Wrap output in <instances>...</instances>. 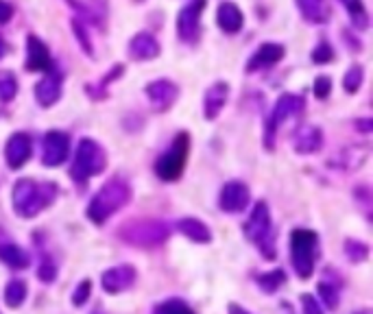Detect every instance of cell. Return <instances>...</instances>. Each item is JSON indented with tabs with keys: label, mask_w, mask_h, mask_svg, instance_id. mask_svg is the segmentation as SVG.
I'll list each match as a JSON object with an SVG mask.
<instances>
[{
	"label": "cell",
	"mask_w": 373,
	"mask_h": 314,
	"mask_svg": "<svg viewBox=\"0 0 373 314\" xmlns=\"http://www.w3.org/2000/svg\"><path fill=\"white\" fill-rule=\"evenodd\" d=\"M301 308H303V314H323L321 304L312 295H301Z\"/></svg>",
	"instance_id": "ab89813d"
},
{
	"label": "cell",
	"mask_w": 373,
	"mask_h": 314,
	"mask_svg": "<svg viewBox=\"0 0 373 314\" xmlns=\"http://www.w3.org/2000/svg\"><path fill=\"white\" fill-rule=\"evenodd\" d=\"M120 74H122V65H113V68L103 77V81H101L99 86H88V94H90L92 98H105V96H107V86H109L116 77H120Z\"/></svg>",
	"instance_id": "f546056e"
},
{
	"label": "cell",
	"mask_w": 373,
	"mask_h": 314,
	"mask_svg": "<svg viewBox=\"0 0 373 314\" xmlns=\"http://www.w3.org/2000/svg\"><path fill=\"white\" fill-rule=\"evenodd\" d=\"M299 13L312 24H326L330 20V3L328 0H295Z\"/></svg>",
	"instance_id": "7402d4cb"
},
{
	"label": "cell",
	"mask_w": 373,
	"mask_h": 314,
	"mask_svg": "<svg viewBox=\"0 0 373 314\" xmlns=\"http://www.w3.org/2000/svg\"><path fill=\"white\" fill-rule=\"evenodd\" d=\"M330 92H332V79L326 77V74L317 77V79H315V96L323 101V98L330 96Z\"/></svg>",
	"instance_id": "f35d334b"
},
{
	"label": "cell",
	"mask_w": 373,
	"mask_h": 314,
	"mask_svg": "<svg viewBox=\"0 0 373 314\" xmlns=\"http://www.w3.org/2000/svg\"><path fill=\"white\" fill-rule=\"evenodd\" d=\"M72 31H74L77 40L81 42V46H84V51H86L88 55H92V44H90V40H88V31H86L84 22H81L79 18L72 20Z\"/></svg>",
	"instance_id": "74e56055"
},
{
	"label": "cell",
	"mask_w": 373,
	"mask_h": 314,
	"mask_svg": "<svg viewBox=\"0 0 373 314\" xmlns=\"http://www.w3.org/2000/svg\"><path fill=\"white\" fill-rule=\"evenodd\" d=\"M48 68H53L48 46L42 40H38L35 36H29V40H26V70L29 72H46Z\"/></svg>",
	"instance_id": "2e32d148"
},
{
	"label": "cell",
	"mask_w": 373,
	"mask_h": 314,
	"mask_svg": "<svg viewBox=\"0 0 373 314\" xmlns=\"http://www.w3.org/2000/svg\"><path fill=\"white\" fill-rule=\"evenodd\" d=\"M317 258H319V236L312 229H295L290 234V260H293L295 273L301 279H308L315 273Z\"/></svg>",
	"instance_id": "277c9868"
},
{
	"label": "cell",
	"mask_w": 373,
	"mask_h": 314,
	"mask_svg": "<svg viewBox=\"0 0 373 314\" xmlns=\"http://www.w3.org/2000/svg\"><path fill=\"white\" fill-rule=\"evenodd\" d=\"M153 314H192V310L180 299H168L164 304H159Z\"/></svg>",
	"instance_id": "d6a6232c"
},
{
	"label": "cell",
	"mask_w": 373,
	"mask_h": 314,
	"mask_svg": "<svg viewBox=\"0 0 373 314\" xmlns=\"http://www.w3.org/2000/svg\"><path fill=\"white\" fill-rule=\"evenodd\" d=\"M107 166V155H105V148L96 142V140H90V138H84L77 146V155H74V162H72V168H70V175L74 181L79 184H84L90 177L94 175H101Z\"/></svg>",
	"instance_id": "5b68a950"
},
{
	"label": "cell",
	"mask_w": 373,
	"mask_h": 314,
	"mask_svg": "<svg viewBox=\"0 0 373 314\" xmlns=\"http://www.w3.org/2000/svg\"><path fill=\"white\" fill-rule=\"evenodd\" d=\"M0 262L7 264L9 269L22 271V269H26L29 264H31V258L15 242H3V244H0Z\"/></svg>",
	"instance_id": "cb8c5ba5"
},
{
	"label": "cell",
	"mask_w": 373,
	"mask_h": 314,
	"mask_svg": "<svg viewBox=\"0 0 373 314\" xmlns=\"http://www.w3.org/2000/svg\"><path fill=\"white\" fill-rule=\"evenodd\" d=\"M219 205L227 214H238L242 210H247L249 205V188L242 184V181H230L221 190Z\"/></svg>",
	"instance_id": "7c38bea8"
},
{
	"label": "cell",
	"mask_w": 373,
	"mask_h": 314,
	"mask_svg": "<svg viewBox=\"0 0 373 314\" xmlns=\"http://www.w3.org/2000/svg\"><path fill=\"white\" fill-rule=\"evenodd\" d=\"M319 295H321V301L326 304L330 310H334V308L338 306V290H336L332 284L321 282V284H319Z\"/></svg>",
	"instance_id": "e575fe53"
},
{
	"label": "cell",
	"mask_w": 373,
	"mask_h": 314,
	"mask_svg": "<svg viewBox=\"0 0 373 314\" xmlns=\"http://www.w3.org/2000/svg\"><path fill=\"white\" fill-rule=\"evenodd\" d=\"M345 253H347V258H349L354 264H360V262H365V260L369 258V246H367L363 240H351V238H347V240H345Z\"/></svg>",
	"instance_id": "1f68e13d"
},
{
	"label": "cell",
	"mask_w": 373,
	"mask_h": 314,
	"mask_svg": "<svg viewBox=\"0 0 373 314\" xmlns=\"http://www.w3.org/2000/svg\"><path fill=\"white\" fill-rule=\"evenodd\" d=\"M129 55L138 61H151L159 55V42L151 33H138L134 40L129 42Z\"/></svg>",
	"instance_id": "d6986e66"
},
{
	"label": "cell",
	"mask_w": 373,
	"mask_h": 314,
	"mask_svg": "<svg viewBox=\"0 0 373 314\" xmlns=\"http://www.w3.org/2000/svg\"><path fill=\"white\" fill-rule=\"evenodd\" d=\"M38 275H40L42 282H46V284H51L53 279L57 277V264L53 262V258H51V256H44V260L40 262Z\"/></svg>",
	"instance_id": "836d02e7"
},
{
	"label": "cell",
	"mask_w": 373,
	"mask_h": 314,
	"mask_svg": "<svg viewBox=\"0 0 373 314\" xmlns=\"http://www.w3.org/2000/svg\"><path fill=\"white\" fill-rule=\"evenodd\" d=\"M230 314H251V312L245 310L242 306H238V304H230Z\"/></svg>",
	"instance_id": "7bdbcfd3"
},
{
	"label": "cell",
	"mask_w": 373,
	"mask_h": 314,
	"mask_svg": "<svg viewBox=\"0 0 373 314\" xmlns=\"http://www.w3.org/2000/svg\"><path fill=\"white\" fill-rule=\"evenodd\" d=\"M216 22L225 33L234 36V33H238L242 24H245V15H242V11L234 3H223L216 13Z\"/></svg>",
	"instance_id": "603a6c76"
},
{
	"label": "cell",
	"mask_w": 373,
	"mask_h": 314,
	"mask_svg": "<svg viewBox=\"0 0 373 314\" xmlns=\"http://www.w3.org/2000/svg\"><path fill=\"white\" fill-rule=\"evenodd\" d=\"M170 236V227L161 221H136L120 229V238L134 246H159Z\"/></svg>",
	"instance_id": "8992f818"
},
{
	"label": "cell",
	"mask_w": 373,
	"mask_h": 314,
	"mask_svg": "<svg viewBox=\"0 0 373 314\" xmlns=\"http://www.w3.org/2000/svg\"><path fill=\"white\" fill-rule=\"evenodd\" d=\"M18 94V79L9 70H0V103H11Z\"/></svg>",
	"instance_id": "f1b7e54d"
},
{
	"label": "cell",
	"mask_w": 373,
	"mask_h": 314,
	"mask_svg": "<svg viewBox=\"0 0 373 314\" xmlns=\"http://www.w3.org/2000/svg\"><path fill=\"white\" fill-rule=\"evenodd\" d=\"M286 55L284 46L282 44H273V42H267L262 44L257 51L253 53V57L247 61V72H257V70H264V68H271L278 61H282Z\"/></svg>",
	"instance_id": "e0dca14e"
},
{
	"label": "cell",
	"mask_w": 373,
	"mask_h": 314,
	"mask_svg": "<svg viewBox=\"0 0 373 314\" xmlns=\"http://www.w3.org/2000/svg\"><path fill=\"white\" fill-rule=\"evenodd\" d=\"M227 96H230V86L225 81H219V84L209 86V90L205 92V101H203V109H205V118L207 120H216V116L223 111Z\"/></svg>",
	"instance_id": "ffe728a7"
},
{
	"label": "cell",
	"mask_w": 373,
	"mask_h": 314,
	"mask_svg": "<svg viewBox=\"0 0 373 314\" xmlns=\"http://www.w3.org/2000/svg\"><path fill=\"white\" fill-rule=\"evenodd\" d=\"M90 290H92V282H90V279H84V282L77 286L74 295H72V304L74 306H86L88 299H90Z\"/></svg>",
	"instance_id": "8d00e7d4"
},
{
	"label": "cell",
	"mask_w": 373,
	"mask_h": 314,
	"mask_svg": "<svg viewBox=\"0 0 373 314\" xmlns=\"http://www.w3.org/2000/svg\"><path fill=\"white\" fill-rule=\"evenodd\" d=\"M147 96H149V101L155 111H166L173 107L177 96H180V88L168 79H157L147 86Z\"/></svg>",
	"instance_id": "4fadbf2b"
},
{
	"label": "cell",
	"mask_w": 373,
	"mask_h": 314,
	"mask_svg": "<svg viewBox=\"0 0 373 314\" xmlns=\"http://www.w3.org/2000/svg\"><path fill=\"white\" fill-rule=\"evenodd\" d=\"M132 199V188L125 179H111L101 190L92 196V201L88 205V219L94 225H103L111 214H116L127 201Z\"/></svg>",
	"instance_id": "7a4b0ae2"
},
{
	"label": "cell",
	"mask_w": 373,
	"mask_h": 314,
	"mask_svg": "<svg viewBox=\"0 0 373 314\" xmlns=\"http://www.w3.org/2000/svg\"><path fill=\"white\" fill-rule=\"evenodd\" d=\"M57 194L59 188L53 181L18 179L13 186V210L20 219H35L40 212L55 203Z\"/></svg>",
	"instance_id": "6da1fadb"
},
{
	"label": "cell",
	"mask_w": 373,
	"mask_h": 314,
	"mask_svg": "<svg viewBox=\"0 0 373 314\" xmlns=\"http://www.w3.org/2000/svg\"><path fill=\"white\" fill-rule=\"evenodd\" d=\"M354 314H371V310L365 308V310H358V312H354Z\"/></svg>",
	"instance_id": "bcb514c9"
},
{
	"label": "cell",
	"mask_w": 373,
	"mask_h": 314,
	"mask_svg": "<svg viewBox=\"0 0 373 314\" xmlns=\"http://www.w3.org/2000/svg\"><path fill=\"white\" fill-rule=\"evenodd\" d=\"M177 229H180L182 234L186 238H190L192 242L207 244L209 240H212V231H209V227L199 219H182L180 223H177Z\"/></svg>",
	"instance_id": "d4e9b609"
},
{
	"label": "cell",
	"mask_w": 373,
	"mask_h": 314,
	"mask_svg": "<svg viewBox=\"0 0 373 314\" xmlns=\"http://www.w3.org/2000/svg\"><path fill=\"white\" fill-rule=\"evenodd\" d=\"M356 129L363 131V134H371V131H373V120H371V118H360V120H356Z\"/></svg>",
	"instance_id": "b9f144b4"
},
{
	"label": "cell",
	"mask_w": 373,
	"mask_h": 314,
	"mask_svg": "<svg viewBox=\"0 0 373 314\" xmlns=\"http://www.w3.org/2000/svg\"><path fill=\"white\" fill-rule=\"evenodd\" d=\"M340 3H343V7L347 9L356 29H360V31L369 29V13H367V7L363 0H340Z\"/></svg>",
	"instance_id": "484cf974"
},
{
	"label": "cell",
	"mask_w": 373,
	"mask_h": 314,
	"mask_svg": "<svg viewBox=\"0 0 373 314\" xmlns=\"http://www.w3.org/2000/svg\"><path fill=\"white\" fill-rule=\"evenodd\" d=\"M138 3H142V0H138Z\"/></svg>",
	"instance_id": "7dc6e473"
},
{
	"label": "cell",
	"mask_w": 373,
	"mask_h": 314,
	"mask_svg": "<svg viewBox=\"0 0 373 314\" xmlns=\"http://www.w3.org/2000/svg\"><path fill=\"white\" fill-rule=\"evenodd\" d=\"M35 98L42 107H53L61 98V72L57 68H48L42 81L35 86Z\"/></svg>",
	"instance_id": "9a60e30c"
},
{
	"label": "cell",
	"mask_w": 373,
	"mask_h": 314,
	"mask_svg": "<svg viewBox=\"0 0 373 314\" xmlns=\"http://www.w3.org/2000/svg\"><path fill=\"white\" fill-rule=\"evenodd\" d=\"M188 148H190V136L186 134H177L173 146L164 155H159V159L155 162V173L159 179L164 181H175L180 179L186 166V159H188Z\"/></svg>",
	"instance_id": "52a82bcc"
},
{
	"label": "cell",
	"mask_w": 373,
	"mask_h": 314,
	"mask_svg": "<svg viewBox=\"0 0 373 314\" xmlns=\"http://www.w3.org/2000/svg\"><path fill=\"white\" fill-rule=\"evenodd\" d=\"M303 105H305V101L299 94H282L278 98L271 118L267 120V127H264V146L269 148V151L275 146V134H278V127L282 123H286L288 118H293V116L301 113Z\"/></svg>",
	"instance_id": "ba28073f"
},
{
	"label": "cell",
	"mask_w": 373,
	"mask_h": 314,
	"mask_svg": "<svg viewBox=\"0 0 373 314\" xmlns=\"http://www.w3.org/2000/svg\"><path fill=\"white\" fill-rule=\"evenodd\" d=\"M13 18V7L7 0H0V24H7Z\"/></svg>",
	"instance_id": "60d3db41"
},
{
	"label": "cell",
	"mask_w": 373,
	"mask_h": 314,
	"mask_svg": "<svg viewBox=\"0 0 373 314\" xmlns=\"http://www.w3.org/2000/svg\"><path fill=\"white\" fill-rule=\"evenodd\" d=\"M138 279V273L134 267H129V264H120V267H113V269H107L101 277V286L105 292L109 295H120L125 290H129Z\"/></svg>",
	"instance_id": "8fae6325"
},
{
	"label": "cell",
	"mask_w": 373,
	"mask_h": 314,
	"mask_svg": "<svg viewBox=\"0 0 373 314\" xmlns=\"http://www.w3.org/2000/svg\"><path fill=\"white\" fill-rule=\"evenodd\" d=\"M31 151H33L31 138L26 134H22V131H18V134H13L5 144V159L13 171H18L29 162Z\"/></svg>",
	"instance_id": "5bb4252c"
},
{
	"label": "cell",
	"mask_w": 373,
	"mask_h": 314,
	"mask_svg": "<svg viewBox=\"0 0 373 314\" xmlns=\"http://www.w3.org/2000/svg\"><path fill=\"white\" fill-rule=\"evenodd\" d=\"M205 7V0H192L186 5L180 15H177V36L186 44H194L199 40L201 31V11Z\"/></svg>",
	"instance_id": "9c48e42d"
},
{
	"label": "cell",
	"mask_w": 373,
	"mask_h": 314,
	"mask_svg": "<svg viewBox=\"0 0 373 314\" xmlns=\"http://www.w3.org/2000/svg\"><path fill=\"white\" fill-rule=\"evenodd\" d=\"M68 5H70V7H74V9H77V11H81V13H86L84 5H81L79 0H68Z\"/></svg>",
	"instance_id": "ee69618b"
},
{
	"label": "cell",
	"mask_w": 373,
	"mask_h": 314,
	"mask_svg": "<svg viewBox=\"0 0 373 314\" xmlns=\"http://www.w3.org/2000/svg\"><path fill=\"white\" fill-rule=\"evenodd\" d=\"M70 155V138L63 131H48L42 140V162L44 166H59Z\"/></svg>",
	"instance_id": "30bf717a"
},
{
	"label": "cell",
	"mask_w": 373,
	"mask_h": 314,
	"mask_svg": "<svg viewBox=\"0 0 373 314\" xmlns=\"http://www.w3.org/2000/svg\"><path fill=\"white\" fill-rule=\"evenodd\" d=\"M336 159L332 162V166H336V168H340V171H345V173H351V171H356V168H360L363 164L367 162V157H369V148L367 146H347V148H343L338 155H334Z\"/></svg>",
	"instance_id": "44dd1931"
},
{
	"label": "cell",
	"mask_w": 373,
	"mask_h": 314,
	"mask_svg": "<svg viewBox=\"0 0 373 314\" xmlns=\"http://www.w3.org/2000/svg\"><path fill=\"white\" fill-rule=\"evenodd\" d=\"M245 234L267 260L275 258V229H273L271 210L264 201H257L253 205L249 219L245 223Z\"/></svg>",
	"instance_id": "3957f363"
},
{
	"label": "cell",
	"mask_w": 373,
	"mask_h": 314,
	"mask_svg": "<svg viewBox=\"0 0 373 314\" xmlns=\"http://www.w3.org/2000/svg\"><path fill=\"white\" fill-rule=\"evenodd\" d=\"M255 282H257V286H260L264 292H275V290L282 288L286 284V273L282 269H275V271H269V273H260Z\"/></svg>",
	"instance_id": "83f0119b"
},
{
	"label": "cell",
	"mask_w": 373,
	"mask_h": 314,
	"mask_svg": "<svg viewBox=\"0 0 373 314\" xmlns=\"http://www.w3.org/2000/svg\"><path fill=\"white\" fill-rule=\"evenodd\" d=\"M332 59H334V48H332L328 42H321V44L315 48L312 61H315V63H330Z\"/></svg>",
	"instance_id": "d590c367"
},
{
	"label": "cell",
	"mask_w": 373,
	"mask_h": 314,
	"mask_svg": "<svg viewBox=\"0 0 373 314\" xmlns=\"http://www.w3.org/2000/svg\"><path fill=\"white\" fill-rule=\"evenodd\" d=\"M363 81H365L363 65H351V68L347 70V74H345V79H343V88H345L347 94H356L360 90Z\"/></svg>",
	"instance_id": "4dcf8cb0"
},
{
	"label": "cell",
	"mask_w": 373,
	"mask_h": 314,
	"mask_svg": "<svg viewBox=\"0 0 373 314\" xmlns=\"http://www.w3.org/2000/svg\"><path fill=\"white\" fill-rule=\"evenodd\" d=\"M293 144H295V151L299 155H310L317 153L319 148L323 146V131L315 125H303L295 131L293 136Z\"/></svg>",
	"instance_id": "ac0fdd59"
},
{
	"label": "cell",
	"mask_w": 373,
	"mask_h": 314,
	"mask_svg": "<svg viewBox=\"0 0 373 314\" xmlns=\"http://www.w3.org/2000/svg\"><path fill=\"white\" fill-rule=\"evenodd\" d=\"M26 284L24 279H11V282L5 286V304L9 308H20L26 299Z\"/></svg>",
	"instance_id": "4316f807"
},
{
	"label": "cell",
	"mask_w": 373,
	"mask_h": 314,
	"mask_svg": "<svg viewBox=\"0 0 373 314\" xmlns=\"http://www.w3.org/2000/svg\"><path fill=\"white\" fill-rule=\"evenodd\" d=\"M7 55V44H5V40L0 38V59H3Z\"/></svg>",
	"instance_id": "f6af8a7d"
}]
</instances>
